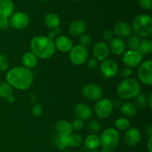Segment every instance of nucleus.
Segmentation results:
<instances>
[{
  "label": "nucleus",
  "instance_id": "nucleus-12",
  "mask_svg": "<svg viewBox=\"0 0 152 152\" xmlns=\"http://www.w3.org/2000/svg\"><path fill=\"white\" fill-rule=\"evenodd\" d=\"M142 60V55L137 50H129L124 52L123 56V61L125 65L129 68H135L141 63Z\"/></svg>",
  "mask_w": 152,
  "mask_h": 152
},
{
  "label": "nucleus",
  "instance_id": "nucleus-2",
  "mask_svg": "<svg viewBox=\"0 0 152 152\" xmlns=\"http://www.w3.org/2000/svg\"><path fill=\"white\" fill-rule=\"evenodd\" d=\"M31 52L41 59H48L53 56L56 52L54 42L45 36H36L31 39Z\"/></svg>",
  "mask_w": 152,
  "mask_h": 152
},
{
  "label": "nucleus",
  "instance_id": "nucleus-34",
  "mask_svg": "<svg viewBox=\"0 0 152 152\" xmlns=\"http://www.w3.org/2000/svg\"><path fill=\"white\" fill-rule=\"evenodd\" d=\"M88 128L89 131L90 132H91L92 133H96V132H99V130H100V124H99V123L98 121H96V120H91L90 122L88 123Z\"/></svg>",
  "mask_w": 152,
  "mask_h": 152
},
{
  "label": "nucleus",
  "instance_id": "nucleus-20",
  "mask_svg": "<svg viewBox=\"0 0 152 152\" xmlns=\"http://www.w3.org/2000/svg\"><path fill=\"white\" fill-rule=\"evenodd\" d=\"M86 31V24L83 20H75L70 24L68 32L74 37L83 35Z\"/></svg>",
  "mask_w": 152,
  "mask_h": 152
},
{
  "label": "nucleus",
  "instance_id": "nucleus-25",
  "mask_svg": "<svg viewBox=\"0 0 152 152\" xmlns=\"http://www.w3.org/2000/svg\"><path fill=\"white\" fill-rule=\"evenodd\" d=\"M120 111L124 116L127 117H134L137 113V108L132 102H125L120 106Z\"/></svg>",
  "mask_w": 152,
  "mask_h": 152
},
{
  "label": "nucleus",
  "instance_id": "nucleus-51",
  "mask_svg": "<svg viewBox=\"0 0 152 152\" xmlns=\"http://www.w3.org/2000/svg\"><path fill=\"white\" fill-rule=\"evenodd\" d=\"M41 1H48V0H41Z\"/></svg>",
  "mask_w": 152,
  "mask_h": 152
},
{
  "label": "nucleus",
  "instance_id": "nucleus-4",
  "mask_svg": "<svg viewBox=\"0 0 152 152\" xmlns=\"http://www.w3.org/2000/svg\"><path fill=\"white\" fill-rule=\"evenodd\" d=\"M132 31L134 35L144 39L152 34V19L148 14H140L135 17L132 24Z\"/></svg>",
  "mask_w": 152,
  "mask_h": 152
},
{
  "label": "nucleus",
  "instance_id": "nucleus-23",
  "mask_svg": "<svg viewBox=\"0 0 152 152\" xmlns=\"http://www.w3.org/2000/svg\"><path fill=\"white\" fill-rule=\"evenodd\" d=\"M37 62H38V58L31 51H27L22 55V62L25 68L31 69V68H34L37 65Z\"/></svg>",
  "mask_w": 152,
  "mask_h": 152
},
{
  "label": "nucleus",
  "instance_id": "nucleus-43",
  "mask_svg": "<svg viewBox=\"0 0 152 152\" xmlns=\"http://www.w3.org/2000/svg\"><path fill=\"white\" fill-rule=\"evenodd\" d=\"M48 38H50V39L53 40V39H55L56 37H57V36L56 35V34L54 33V31H53V30H51V31L48 33Z\"/></svg>",
  "mask_w": 152,
  "mask_h": 152
},
{
  "label": "nucleus",
  "instance_id": "nucleus-45",
  "mask_svg": "<svg viewBox=\"0 0 152 152\" xmlns=\"http://www.w3.org/2000/svg\"><path fill=\"white\" fill-rule=\"evenodd\" d=\"M6 99H7V101L9 103H13L15 102V96L13 95H11V96H8Z\"/></svg>",
  "mask_w": 152,
  "mask_h": 152
},
{
  "label": "nucleus",
  "instance_id": "nucleus-22",
  "mask_svg": "<svg viewBox=\"0 0 152 152\" xmlns=\"http://www.w3.org/2000/svg\"><path fill=\"white\" fill-rule=\"evenodd\" d=\"M44 23L50 29L59 28L60 25V19L59 16L54 13H48L44 18Z\"/></svg>",
  "mask_w": 152,
  "mask_h": 152
},
{
  "label": "nucleus",
  "instance_id": "nucleus-48",
  "mask_svg": "<svg viewBox=\"0 0 152 152\" xmlns=\"http://www.w3.org/2000/svg\"><path fill=\"white\" fill-rule=\"evenodd\" d=\"M147 133H148V134L149 135L150 137H151L152 135V126L150 125V126H148V127H147Z\"/></svg>",
  "mask_w": 152,
  "mask_h": 152
},
{
  "label": "nucleus",
  "instance_id": "nucleus-24",
  "mask_svg": "<svg viewBox=\"0 0 152 152\" xmlns=\"http://www.w3.org/2000/svg\"><path fill=\"white\" fill-rule=\"evenodd\" d=\"M85 145L89 150H96L100 146L99 137L96 134H91L85 139Z\"/></svg>",
  "mask_w": 152,
  "mask_h": 152
},
{
  "label": "nucleus",
  "instance_id": "nucleus-19",
  "mask_svg": "<svg viewBox=\"0 0 152 152\" xmlns=\"http://www.w3.org/2000/svg\"><path fill=\"white\" fill-rule=\"evenodd\" d=\"M15 12V5L12 0H0V17L10 18Z\"/></svg>",
  "mask_w": 152,
  "mask_h": 152
},
{
  "label": "nucleus",
  "instance_id": "nucleus-30",
  "mask_svg": "<svg viewBox=\"0 0 152 152\" xmlns=\"http://www.w3.org/2000/svg\"><path fill=\"white\" fill-rule=\"evenodd\" d=\"M142 38L136 35H131L128 37L127 45L129 48V50H137L140 45Z\"/></svg>",
  "mask_w": 152,
  "mask_h": 152
},
{
  "label": "nucleus",
  "instance_id": "nucleus-38",
  "mask_svg": "<svg viewBox=\"0 0 152 152\" xmlns=\"http://www.w3.org/2000/svg\"><path fill=\"white\" fill-rule=\"evenodd\" d=\"M71 126H72L73 130L80 131L84 127V122L80 119H77V120H74V122L71 123Z\"/></svg>",
  "mask_w": 152,
  "mask_h": 152
},
{
  "label": "nucleus",
  "instance_id": "nucleus-17",
  "mask_svg": "<svg viewBox=\"0 0 152 152\" xmlns=\"http://www.w3.org/2000/svg\"><path fill=\"white\" fill-rule=\"evenodd\" d=\"M74 114L77 116V118L84 121L91 118L92 115V111L87 104L79 103L75 106Z\"/></svg>",
  "mask_w": 152,
  "mask_h": 152
},
{
  "label": "nucleus",
  "instance_id": "nucleus-32",
  "mask_svg": "<svg viewBox=\"0 0 152 152\" xmlns=\"http://www.w3.org/2000/svg\"><path fill=\"white\" fill-rule=\"evenodd\" d=\"M79 42H80V45L87 48L91 44V37L88 34H83V35L80 37Z\"/></svg>",
  "mask_w": 152,
  "mask_h": 152
},
{
  "label": "nucleus",
  "instance_id": "nucleus-52",
  "mask_svg": "<svg viewBox=\"0 0 152 152\" xmlns=\"http://www.w3.org/2000/svg\"><path fill=\"white\" fill-rule=\"evenodd\" d=\"M70 1H76V0H70Z\"/></svg>",
  "mask_w": 152,
  "mask_h": 152
},
{
  "label": "nucleus",
  "instance_id": "nucleus-8",
  "mask_svg": "<svg viewBox=\"0 0 152 152\" xmlns=\"http://www.w3.org/2000/svg\"><path fill=\"white\" fill-rule=\"evenodd\" d=\"M138 78L146 86L152 85V61L147 60L140 65L137 70Z\"/></svg>",
  "mask_w": 152,
  "mask_h": 152
},
{
  "label": "nucleus",
  "instance_id": "nucleus-5",
  "mask_svg": "<svg viewBox=\"0 0 152 152\" xmlns=\"http://www.w3.org/2000/svg\"><path fill=\"white\" fill-rule=\"evenodd\" d=\"M99 140L102 148L114 150L120 141V134L117 129L109 128L102 132L99 136Z\"/></svg>",
  "mask_w": 152,
  "mask_h": 152
},
{
  "label": "nucleus",
  "instance_id": "nucleus-21",
  "mask_svg": "<svg viewBox=\"0 0 152 152\" xmlns=\"http://www.w3.org/2000/svg\"><path fill=\"white\" fill-rule=\"evenodd\" d=\"M55 129L57 135H70L74 131L71 123L66 120H60L57 122L55 126Z\"/></svg>",
  "mask_w": 152,
  "mask_h": 152
},
{
  "label": "nucleus",
  "instance_id": "nucleus-41",
  "mask_svg": "<svg viewBox=\"0 0 152 152\" xmlns=\"http://www.w3.org/2000/svg\"><path fill=\"white\" fill-rule=\"evenodd\" d=\"M102 37L106 40H111L114 37V33L110 30H105L102 34Z\"/></svg>",
  "mask_w": 152,
  "mask_h": 152
},
{
  "label": "nucleus",
  "instance_id": "nucleus-49",
  "mask_svg": "<svg viewBox=\"0 0 152 152\" xmlns=\"http://www.w3.org/2000/svg\"><path fill=\"white\" fill-rule=\"evenodd\" d=\"M113 150H110V149H108V148H102V151L101 152H111Z\"/></svg>",
  "mask_w": 152,
  "mask_h": 152
},
{
  "label": "nucleus",
  "instance_id": "nucleus-39",
  "mask_svg": "<svg viewBox=\"0 0 152 152\" xmlns=\"http://www.w3.org/2000/svg\"><path fill=\"white\" fill-rule=\"evenodd\" d=\"M10 26V21L8 18L0 17V29L7 30Z\"/></svg>",
  "mask_w": 152,
  "mask_h": 152
},
{
  "label": "nucleus",
  "instance_id": "nucleus-46",
  "mask_svg": "<svg viewBox=\"0 0 152 152\" xmlns=\"http://www.w3.org/2000/svg\"><path fill=\"white\" fill-rule=\"evenodd\" d=\"M53 31H54V33L56 34V35L57 36V37H59V36H60L61 34H62V30L59 28H55V29H53Z\"/></svg>",
  "mask_w": 152,
  "mask_h": 152
},
{
  "label": "nucleus",
  "instance_id": "nucleus-36",
  "mask_svg": "<svg viewBox=\"0 0 152 152\" xmlns=\"http://www.w3.org/2000/svg\"><path fill=\"white\" fill-rule=\"evenodd\" d=\"M139 4L142 9L145 10H151L152 8L151 0H139Z\"/></svg>",
  "mask_w": 152,
  "mask_h": 152
},
{
  "label": "nucleus",
  "instance_id": "nucleus-50",
  "mask_svg": "<svg viewBox=\"0 0 152 152\" xmlns=\"http://www.w3.org/2000/svg\"><path fill=\"white\" fill-rule=\"evenodd\" d=\"M89 152H100V151H98V150L96 149V150H91V151H90Z\"/></svg>",
  "mask_w": 152,
  "mask_h": 152
},
{
  "label": "nucleus",
  "instance_id": "nucleus-14",
  "mask_svg": "<svg viewBox=\"0 0 152 152\" xmlns=\"http://www.w3.org/2000/svg\"><path fill=\"white\" fill-rule=\"evenodd\" d=\"M94 57L97 61H103L108 59L110 54V49L108 45L104 42H99L93 48Z\"/></svg>",
  "mask_w": 152,
  "mask_h": 152
},
{
  "label": "nucleus",
  "instance_id": "nucleus-9",
  "mask_svg": "<svg viewBox=\"0 0 152 152\" xmlns=\"http://www.w3.org/2000/svg\"><path fill=\"white\" fill-rule=\"evenodd\" d=\"M10 25L17 30L25 29L30 23V18L27 13L22 11L14 12L10 17Z\"/></svg>",
  "mask_w": 152,
  "mask_h": 152
},
{
  "label": "nucleus",
  "instance_id": "nucleus-42",
  "mask_svg": "<svg viewBox=\"0 0 152 152\" xmlns=\"http://www.w3.org/2000/svg\"><path fill=\"white\" fill-rule=\"evenodd\" d=\"M97 65H98V61L96 60L94 57L91 58V59H89L88 60V67L89 68L93 69V68H96V67L97 66Z\"/></svg>",
  "mask_w": 152,
  "mask_h": 152
},
{
  "label": "nucleus",
  "instance_id": "nucleus-26",
  "mask_svg": "<svg viewBox=\"0 0 152 152\" xmlns=\"http://www.w3.org/2000/svg\"><path fill=\"white\" fill-rule=\"evenodd\" d=\"M137 51L142 56L151 53L152 51V42L151 40L142 39L140 45L137 49Z\"/></svg>",
  "mask_w": 152,
  "mask_h": 152
},
{
  "label": "nucleus",
  "instance_id": "nucleus-37",
  "mask_svg": "<svg viewBox=\"0 0 152 152\" xmlns=\"http://www.w3.org/2000/svg\"><path fill=\"white\" fill-rule=\"evenodd\" d=\"M43 108L41 105L37 104L32 108V114L36 117H39L42 114Z\"/></svg>",
  "mask_w": 152,
  "mask_h": 152
},
{
  "label": "nucleus",
  "instance_id": "nucleus-28",
  "mask_svg": "<svg viewBox=\"0 0 152 152\" xmlns=\"http://www.w3.org/2000/svg\"><path fill=\"white\" fill-rule=\"evenodd\" d=\"M13 88L6 81L0 82V96L7 99L8 96L13 95Z\"/></svg>",
  "mask_w": 152,
  "mask_h": 152
},
{
  "label": "nucleus",
  "instance_id": "nucleus-47",
  "mask_svg": "<svg viewBox=\"0 0 152 152\" xmlns=\"http://www.w3.org/2000/svg\"><path fill=\"white\" fill-rule=\"evenodd\" d=\"M151 142H152V137H150L149 140H148V150L149 152H152V148H151Z\"/></svg>",
  "mask_w": 152,
  "mask_h": 152
},
{
  "label": "nucleus",
  "instance_id": "nucleus-16",
  "mask_svg": "<svg viewBox=\"0 0 152 152\" xmlns=\"http://www.w3.org/2000/svg\"><path fill=\"white\" fill-rule=\"evenodd\" d=\"M54 45L56 49L62 53H68L73 48V42L69 37L60 35L54 39Z\"/></svg>",
  "mask_w": 152,
  "mask_h": 152
},
{
  "label": "nucleus",
  "instance_id": "nucleus-44",
  "mask_svg": "<svg viewBox=\"0 0 152 152\" xmlns=\"http://www.w3.org/2000/svg\"><path fill=\"white\" fill-rule=\"evenodd\" d=\"M147 105H148L150 108H152V94H149L148 98L147 99Z\"/></svg>",
  "mask_w": 152,
  "mask_h": 152
},
{
  "label": "nucleus",
  "instance_id": "nucleus-31",
  "mask_svg": "<svg viewBox=\"0 0 152 152\" xmlns=\"http://www.w3.org/2000/svg\"><path fill=\"white\" fill-rule=\"evenodd\" d=\"M83 142V137L78 134H71L70 135V147L77 148L79 147Z\"/></svg>",
  "mask_w": 152,
  "mask_h": 152
},
{
  "label": "nucleus",
  "instance_id": "nucleus-10",
  "mask_svg": "<svg viewBox=\"0 0 152 152\" xmlns=\"http://www.w3.org/2000/svg\"><path fill=\"white\" fill-rule=\"evenodd\" d=\"M82 94L85 98L89 100L98 101L102 98V90L97 85L90 83L83 88Z\"/></svg>",
  "mask_w": 152,
  "mask_h": 152
},
{
  "label": "nucleus",
  "instance_id": "nucleus-7",
  "mask_svg": "<svg viewBox=\"0 0 152 152\" xmlns=\"http://www.w3.org/2000/svg\"><path fill=\"white\" fill-rule=\"evenodd\" d=\"M113 103L108 98H101L96 102L94 107L96 115L100 119H106L111 114L113 111Z\"/></svg>",
  "mask_w": 152,
  "mask_h": 152
},
{
  "label": "nucleus",
  "instance_id": "nucleus-15",
  "mask_svg": "<svg viewBox=\"0 0 152 152\" xmlns=\"http://www.w3.org/2000/svg\"><path fill=\"white\" fill-rule=\"evenodd\" d=\"M113 33H114V35L117 36V38L122 39L128 38L132 35V26L126 22H119L114 25Z\"/></svg>",
  "mask_w": 152,
  "mask_h": 152
},
{
  "label": "nucleus",
  "instance_id": "nucleus-13",
  "mask_svg": "<svg viewBox=\"0 0 152 152\" xmlns=\"http://www.w3.org/2000/svg\"><path fill=\"white\" fill-rule=\"evenodd\" d=\"M125 140L129 146H137L141 140V133L139 129L135 127L128 129L125 133Z\"/></svg>",
  "mask_w": 152,
  "mask_h": 152
},
{
  "label": "nucleus",
  "instance_id": "nucleus-1",
  "mask_svg": "<svg viewBox=\"0 0 152 152\" xmlns=\"http://www.w3.org/2000/svg\"><path fill=\"white\" fill-rule=\"evenodd\" d=\"M6 82L12 88L20 91L28 90L34 82V75L31 69L24 66L14 67L7 71Z\"/></svg>",
  "mask_w": 152,
  "mask_h": 152
},
{
  "label": "nucleus",
  "instance_id": "nucleus-33",
  "mask_svg": "<svg viewBox=\"0 0 152 152\" xmlns=\"http://www.w3.org/2000/svg\"><path fill=\"white\" fill-rule=\"evenodd\" d=\"M9 65H10V62H9L8 59L4 56V54L0 53V71H7L9 68Z\"/></svg>",
  "mask_w": 152,
  "mask_h": 152
},
{
  "label": "nucleus",
  "instance_id": "nucleus-27",
  "mask_svg": "<svg viewBox=\"0 0 152 152\" xmlns=\"http://www.w3.org/2000/svg\"><path fill=\"white\" fill-rule=\"evenodd\" d=\"M71 135V134H70ZM70 135H58L56 140V145L60 151H64L69 146Z\"/></svg>",
  "mask_w": 152,
  "mask_h": 152
},
{
  "label": "nucleus",
  "instance_id": "nucleus-6",
  "mask_svg": "<svg viewBox=\"0 0 152 152\" xmlns=\"http://www.w3.org/2000/svg\"><path fill=\"white\" fill-rule=\"evenodd\" d=\"M88 56L87 48L77 45L73 46L69 51V59L73 64L76 65H81L86 62Z\"/></svg>",
  "mask_w": 152,
  "mask_h": 152
},
{
  "label": "nucleus",
  "instance_id": "nucleus-40",
  "mask_svg": "<svg viewBox=\"0 0 152 152\" xmlns=\"http://www.w3.org/2000/svg\"><path fill=\"white\" fill-rule=\"evenodd\" d=\"M132 74V68H129V67H125L120 72V75L123 78L128 79L130 78V77Z\"/></svg>",
  "mask_w": 152,
  "mask_h": 152
},
{
  "label": "nucleus",
  "instance_id": "nucleus-29",
  "mask_svg": "<svg viewBox=\"0 0 152 152\" xmlns=\"http://www.w3.org/2000/svg\"><path fill=\"white\" fill-rule=\"evenodd\" d=\"M115 129H117V131H126L128 129L130 128V121L129 120V119L124 118V117H120V118L117 119L115 120Z\"/></svg>",
  "mask_w": 152,
  "mask_h": 152
},
{
  "label": "nucleus",
  "instance_id": "nucleus-35",
  "mask_svg": "<svg viewBox=\"0 0 152 152\" xmlns=\"http://www.w3.org/2000/svg\"><path fill=\"white\" fill-rule=\"evenodd\" d=\"M135 98H136V103L137 106H139L140 108H144L146 106L147 98L143 94H140Z\"/></svg>",
  "mask_w": 152,
  "mask_h": 152
},
{
  "label": "nucleus",
  "instance_id": "nucleus-18",
  "mask_svg": "<svg viewBox=\"0 0 152 152\" xmlns=\"http://www.w3.org/2000/svg\"><path fill=\"white\" fill-rule=\"evenodd\" d=\"M110 52L114 55L120 56L124 53L126 48V45L125 42L122 39L120 38H113L110 42L109 45Z\"/></svg>",
  "mask_w": 152,
  "mask_h": 152
},
{
  "label": "nucleus",
  "instance_id": "nucleus-3",
  "mask_svg": "<svg viewBox=\"0 0 152 152\" xmlns=\"http://www.w3.org/2000/svg\"><path fill=\"white\" fill-rule=\"evenodd\" d=\"M141 87L140 83L133 78L125 79L119 84L117 93L121 99L128 100L136 97L140 94Z\"/></svg>",
  "mask_w": 152,
  "mask_h": 152
},
{
  "label": "nucleus",
  "instance_id": "nucleus-11",
  "mask_svg": "<svg viewBox=\"0 0 152 152\" xmlns=\"http://www.w3.org/2000/svg\"><path fill=\"white\" fill-rule=\"evenodd\" d=\"M99 68L102 75L105 78H112L118 72V65L115 61L111 59L102 61Z\"/></svg>",
  "mask_w": 152,
  "mask_h": 152
},
{
  "label": "nucleus",
  "instance_id": "nucleus-53",
  "mask_svg": "<svg viewBox=\"0 0 152 152\" xmlns=\"http://www.w3.org/2000/svg\"><path fill=\"white\" fill-rule=\"evenodd\" d=\"M111 152H116V151H112Z\"/></svg>",
  "mask_w": 152,
  "mask_h": 152
}]
</instances>
